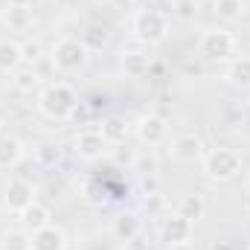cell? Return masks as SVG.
Masks as SVG:
<instances>
[{"mask_svg": "<svg viewBox=\"0 0 250 250\" xmlns=\"http://www.w3.org/2000/svg\"><path fill=\"white\" fill-rule=\"evenodd\" d=\"M38 111L47 117V120H70L73 114H76V108H79V93L67 84V82H53V84H47L41 93H38Z\"/></svg>", "mask_w": 250, "mask_h": 250, "instance_id": "6da1fadb", "label": "cell"}, {"mask_svg": "<svg viewBox=\"0 0 250 250\" xmlns=\"http://www.w3.org/2000/svg\"><path fill=\"white\" fill-rule=\"evenodd\" d=\"M169 18L160 12V9H140L134 12V21H131V32L137 41L154 47V44H163L169 38Z\"/></svg>", "mask_w": 250, "mask_h": 250, "instance_id": "7a4b0ae2", "label": "cell"}, {"mask_svg": "<svg viewBox=\"0 0 250 250\" xmlns=\"http://www.w3.org/2000/svg\"><path fill=\"white\" fill-rule=\"evenodd\" d=\"M204 175L212 184H230L242 175V154L236 148H212L204 154Z\"/></svg>", "mask_w": 250, "mask_h": 250, "instance_id": "3957f363", "label": "cell"}, {"mask_svg": "<svg viewBox=\"0 0 250 250\" xmlns=\"http://www.w3.org/2000/svg\"><path fill=\"white\" fill-rule=\"evenodd\" d=\"M87 59H90V50L82 44V38H73V35L59 38L50 53V62L59 73H79L87 64Z\"/></svg>", "mask_w": 250, "mask_h": 250, "instance_id": "277c9868", "label": "cell"}, {"mask_svg": "<svg viewBox=\"0 0 250 250\" xmlns=\"http://www.w3.org/2000/svg\"><path fill=\"white\" fill-rule=\"evenodd\" d=\"M198 53L207 59V62H224L236 53V35L230 29H204L201 38H198Z\"/></svg>", "mask_w": 250, "mask_h": 250, "instance_id": "5b68a950", "label": "cell"}, {"mask_svg": "<svg viewBox=\"0 0 250 250\" xmlns=\"http://www.w3.org/2000/svg\"><path fill=\"white\" fill-rule=\"evenodd\" d=\"M192 221L184 218L181 212H169V215H163V221H160V227H157V236H160V242L163 245H169V248H181V245H187L189 239H192Z\"/></svg>", "mask_w": 250, "mask_h": 250, "instance_id": "8992f818", "label": "cell"}, {"mask_svg": "<svg viewBox=\"0 0 250 250\" xmlns=\"http://www.w3.org/2000/svg\"><path fill=\"white\" fill-rule=\"evenodd\" d=\"M134 134L146 148H154V146H163L169 140V123L157 114H146L134 123Z\"/></svg>", "mask_w": 250, "mask_h": 250, "instance_id": "52a82bcc", "label": "cell"}, {"mask_svg": "<svg viewBox=\"0 0 250 250\" xmlns=\"http://www.w3.org/2000/svg\"><path fill=\"white\" fill-rule=\"evenodd\" d=\"M105 151H108V140L102 137L99 128H87L73 137V154L79 160H99Z\"/></svg>", "mask_w": 250, "mask_h": 250, "instance_id": "ba28073f", "label": "cell"}, {"mask_svg": "<svg viewBox=\"0 0 250 250\" xmlns=\"http://www.w3.org/2000/svg\"><path fill=\"white\" fill-rule=\"evenodd\" d=\"M172 157L178 160V163H198V160H204V154H207V148H204V140L198 137V134H178L175 140H172Z\"/></svg>", "mask_w": 250, "mask_h": 250, "instance_id": "9c48e42d", "label": "cell"}, {"mask_svg": "<svg viewBox=\"0 0 250 250\" xmlns=\"http://www.w3.org/2000/svg\"><path fill=\"white\" fill-rule=\"evenodd\" d=\"M32 201H35V189H32L29 181H23V178H12V181H9V187L3 192V204H6L9 212H21V209H26Z\"/></svg>", "mask_w": 250, "mask_h": 250, "instance_id": "30bf717a", "label": "cell"}, {"mask_svg": "<svg viewBox=\"0 0 250 250\" xmlns=\"http://www.w3.org/2000/svg\"><path fill=\"white\" fill-rule=\"evenodd\" d=\"M151 67H154L151 56L143 53V50H125L123 56H120V70H123L125 76H131V79H143V76H148Z\"/></svg>", "mask_w": 250, "mask_h": 250, "instance_id": "8fae6325", "label": "cell"}, {"mask_svg": "<svg viewBox=\"0 0 250 250\" xmlns=\"http://www.w3.org/2000/svg\"><path fill=\"white\" fill-rule=\"evenodd\" d=\"M29 236H32V250H67V233L56 224H47Z\"/></svg>", "mask_w": 250, "mask_h": 250, "instance_id": "7c38bea8", "label": "cell"}, {"mask_svg": "<svg viewBox=\"0 0 250 250\" xmlns=\"http://www.w3.org/2000/svg\"><path fill=\"white\" fill-rule=\"evenodd\" d=\"M3 23L9 26V32H29L35 23V15L26 3H12L9 9H3Z\"/></svg>", "mask_w": 250, "mask_h": 250, "instance_id": "4fadbf2b", "label": "cell"}, {"mask_svg": "<svg viewBox=\"0 0 250 250\" xmlns=\"http://www.w3.org/2000/svg\"><path fill=\"white\" fill-rule=\"evenodd\" d=\"M18 218H21V227H23L26 233H35V230L53 224V212H50V207H44V204H38V201H32L26 209H21Z\"/></svg>", "mask_w": 250, "mask_h": 250, "instance_id": "5bb4252c", "label": "cell"}, {"mask_svg": "<svg viewBox=\"0 0 250 250\" xmlns=\"http://www.w3.org/2000/svg\"><path fill=\"white\" fill-rule=\"evenodd\" d=\"M23 160V143L9 134V131H0V169H12Z\"/></svg>", "mask_w": 250, "mask_h": 250, "instance_id": "9a60e30c", "label": "cell"}, {"mask_svg": "<svg viewBox=\"0 0 250 250\" xmlns=\"http://www.w3.org/2000/svg\"><path fill=\"white\" fill-rule=\"evenodd\" d=\"M224 79L236 90H250V56H236L233 62L227 64Z\"/></svg>", "mask_w": 250, "mask_h": 250, "instance_id": "2e32d148", "label": "cell"}, {"mask_svg": "<svg viewBox=\"0 0 250 250\" xmlns=\"http://www.w3.org/2000/svg\"><path fill=\"white\" fill-rule=\"evenodd\" d=\"M21 67H23V53H21V44H18V41L3 38V41H0V73L15 76Z\"/></svg>", "mask_w": 250, "mask_h": 250, "instance_id": "e0dca14e", "label": "cell"}, {"mask_svg": "<svg viewBox=\"0 0 250 250\" xmlns=\"http://www.w3.org/2000/svg\"><path fill=\"white\" fill-rule=\"evenodd\" d=\"M114 239L117 242H123V245H128V242H134V239H140V218L134 215V212H123V215H117L114 218Z\"/></svg>", "mask_w": 250, "mask_h": 250, "instance_id": "ac0fdd59", "label": "cell"}, {"mask_svg": "<svg viewBox=\"0 0 250 250\" xmlns=\"http://www.w3.org/2000/svg\"><path fill=\"white\" fill-rule=\"evenodd\" d=\"M99 131L108 140V146H123L125 140H128V134H131V125L125 123L123 117H105L99 123Z\"/></svg>", "mask_w": 250, "mask_h": 250, "instance_id": "d6986e66", "label": "cell"}, {"mask_svg": "<svg viewBox=\"0 0 250 250\" xmlns=\"http://www.w3.org/2000/svg\"><path fill=\"white\" fill-rule=\"evenodd\" d=\"M131 169L140 175V178H151L160 172V157L154 148H140L134 157H131Z\"/></svg>", "mask_w": 250, "mask_h": 250, "instance_id": "ffe728a7", "label": "cell"}, {"mask_svg": "<svg viewBox=\"0 0 250 250\" xmlns=\"http://www.w3.org/2000/svg\"><path fill=\"white\" fill-rule=\"evenodd\" d=\"M178 212H181L184 218H189L192 224H195L198 218H204V212H207L204 195H201V192H189V195H184V198L178 201Z\"/></svg>", "mask_w": 250, "mask_h": 250, "instance_id": "44dd1931", "label": "cell"}, {"mask_svg": "<svg viewBox=\"0 0 250 250\" xmlns=\"http://www.w3.org/2000/svg\"><path fill=\"white\" fill-rule=\"evenodd\" d=\"M108 29L102 26V23H90L84 32H82V44L90 50V53H99V50H105L108 47Z\"/></svg>", "mask_w": 250, "mask_h": 250, "instance_id": "7402d4cb", "label": "cell"}, {"mask_svg": "<svg viewBox=\"0 0 250 250\" xmlns=\"http://www.w3.org/2000/svg\"><path fill=\"white\" fill-rule=\"evenodd\" d=\"M0 250H32V236L26 230H9L0 236Z\"/></svg>", "mask_w": 250, "mask_h": 250, "instance_id": "603a6c76", "label": "cell"}, {"mask_svg": "<svg viewBox=\"0 0 250 250\" xmlns=\"http://www.w3.org/2000/svg\"><path fill=\"white\" fill-rule=\"evenodd\" d=\"M212 12L221 21H239L245 15V0H215L212 3Z\"/></svg>", "mask_w": 250, "mask_h": 250, "instance_id": "cb8c5ba5", "label": "cell"}, {"mask_svg": "<svg viewBox=\"0 0 250 250\" xmlns=\"http://www.w3.org/2000/svg\"><path fill=\"white\" fill-rule=\"evenodd\" d=\"M21 53H23V64H38L44 59V44L38 41V38H29V41H23L21 44Z\"/></svg>", "mask_w": 250, "mask_h": 250, "instance_id": "d4e9b609", "label": "cell"}, {"mask_svg": "<svg viewBox=\"0 0 250 250\" xmlns=\"http://www.w3.org/2000/svg\"><path fill=\"white\" fill-rule=\"evenodd\" d=\"M35 84H38V79H35L32 70H18V73H15V87H18L21 93H32Z\"/></svg>", "mask_w": 250, "mask_h": 250, "instance_id": "484cf974", "label": "cell"}, {"mask_svg": "<svg viewBox=\"0 0 250 250\" xmlns=\"http://www.w3.org/2000/svg\"><path fill=\"white\" fill-rule=\"evenodd\" d=\"M181 21H195L198 15V0H175V9H172Z\"/></svg>", "mask_w": 250, "mask_h": 250, "instance_id": "4316f807", "label": "cell"}, {"mask_svg": "<svg viewBox=\"0 0 250 250\" xmlns=\"http://www.w3.org/2000/svg\"><path fill=\"white\" fill-rule=\"evenodd\" d=\"M38 160H41L44 166H56V163L62 160V148H59V146H41V148H38Z\"/></svg>", "mask_w": 250, "mask_h": 250, "instance_id": "83f0119b", "label": "cell"}, {"mask_svg": "<svg viewBox=\"0 0 250 250\" xmlns=\"http://www.w3.org/2000/svg\"><path fill=\"white\" fill-rule=\"evenodd\" d=\"M157 189H160V184H157V175L143 178V192H146V195H157Z\"/></svg>", "mask_w": 250, "mask_h": 250, "instance_id": "f1b7e54d", "label": "cell"}, {"mask_svg": "<svg viewBox=\"0 0 250 250\" xmlns=\"http://www.w3.org/2000/svg\"><path fill=\"white\" fill-rule=\"evenodd\" d=\"M108 3H111L114 9H134V3H137V0H108Z\"/></svg>", "mask_w": 250, "mask_h": 250, "instance_id": "f546056e", "label": "cell"}, {"mask_svg": "<svg viewBox=\"0 0 250 250\" xmlns=\"http://www.w3.org/2000/svg\"><path fill=\"white\" fill-rule=\"evenodd\" d=\"M209 250H236V248H233V242H224V239H221V242H212Z\"/></svg>", "mask_w": 250, "mask_h": 250, "instance_id": "4dcf8cb0", "label": "cell"}, {"mask_svg": "<svg viewBox=\"0 0 250 250\" xmlns=\"http://www.w3.org/2000/svg\"><path fill=\"white\" fill-rule=\"evenodd\" d=\"M245 189H248V195H250V172H248V178H245Z\"/></svg>", "mask_w": 250, "mask_h": 250, "instance_id": "1f68e13d", "label": "cell"}, {"mask_svg": "<svg viewBox=\"0 0 250 250\" xmlns=\"http://www.w3.org/2000/svg\"><path fill=\"white\" fill-rule=\"evenodd\" d=\"M0 21H3V9H0Z\"/></svg>", "mask_w": 250, "mask_h": 250, "instance_id": "d6a6232c", "label": "cell"}, {"mask_svg": "<svg viewBox=\"0 0 250 250\" xmlns=\"http://www.w3.org/2000/svg\"><path fill=\"white\" fill-rule=\"evenodd\" d=\"M0 125H3V120H0ZM0 131H3V128H0Z\"/></svg>", "mask_w": 250, "mask_h": 250, "instance_id": "836d02e7", "label": "cell"}]
</instances>
